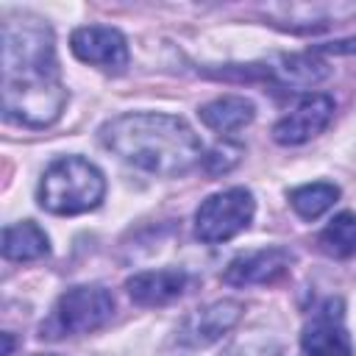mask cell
<instances>
[{"instance_id": "cell-1", "label": "cell", "mask_w": 356, "mask_h": 356, "mask_svg": "<svg viewBox=\"0 0 356 356\" xmlns=\"http://www.w3.org/2000/svg\"><path fill=\"white\" fill-rule=\"evenodd\" d=\"M67 106L53 31L33 17L3 22V114L28 128L53 125Z\"/></svg>"}, {"instance_id": "cell-2", "label": "cell", "mask_w": 356, "mask_h": 356, "mask_svg": "<svg viewBox=\"0 0 356 356\" xmlns=\"http://www.w3.org/2000/svg\"><path fill=\"white\" fill-rule=\"evenodd\" d=\"M100 142L120 156L153 175H184L203 161V145L195 131L172 114L134 111L108 120L100 128Z\"/></svg>"}, {"instance_id": "cell-3", "label": "cell", "mask_w": 356, "mask_h": 356, "mask_svg": "<svg viewBox=\"0 0 356 356\" xmlns=\"http://www.w3.org/2000/svg\"><path fill=\"white\" fill-rule=\"evenodd\" d=\"M106 195V178L103 172L81 159V156H61L56 159L42 181H39V189H36V197H39V206L50 214H83V211H92L100 206Z\"/></svg>"}, {"instance_id": "cell-4", "label": "cell", "mask_w": 356, "mask_h": 356, "mask_svg": "<svg viewBox=\"0 0 356 356\" xmlns=\"http://www.w3.org/2000/svg\"><path fill=\"white\" fill-rule=\"evenodd\" d=\"M114 314V298L103 286H72L58 295L50 317L42 323L44 339H61L75 334H89L106 325Z\"/></svg>"}, {"instance_id": "cell-5", "label": "cell", "mask_w": 356, "mask_h": 356, "mask_svg": "<svg viewBox=\"0 0 356 356\" xmlns=\"http://www.w3.org/2000/svg\"><path fill=\"white\" fill-rule=\"evenodd\" d=\"M253 211L256 203L250 189L245 186H231L217 195H209L195 211V236L206 245L225 242L250 225Z\"/></svg>"}, {"instance_id": "cell-6", "label": "cell", "mask_w": 356, "mask_h": 356, "mask_svg": "<svg viewBox=\"0 0 356 356\" xmlns=\"http://www.w3.org/2000/svg\"><path fill=\"white\" fill-rule=\"evenodd\" d=\"M70 47L83 64L100 67L106 72H122L128 67V44L117 28L108 25L75 28L70 36Z\"/></svg>"}, {"instance_id": "cell-7", "label": "cell", "mask_w": 356, "mask_h": 356, "mask_svg": "<svg viewBox=\"0 0 356 356\" xmlns=\"http://www.w3.org/2000/svg\"><path fill=\"white\" fill-rule=\"evenodd\" d=\"M303 356H353L350 337L342 325V300H325L303 328Z\"/></svg>"}, {"instance_id": "cell-8", "label": "cell", "mask_w": 356, "mask_h": 356, "mask_svg": "<svg viewBox=\"0 0 356 356\" xmlns=\"http://www.w3.org/2000/svg\"><path fill=\"white\" fill-rule=\"evenodd\" d=\"M292 253L281 245L273 248H259L239 253L222 273V281L231 286H253V284H275L284 278L292 267Z\"/></svg>"}, {"instance_id": "cell-9", "label": "cell", "mask_w": 356, "mask_h": 356, "mask_svg": "<svg viewBox=\"0 0 356 356\" xmlns=\"http://www.w3.org/2000/svg\"><path fill=\"white\" fill-rule=\"evenodd\" d=\"M334 117V100L328 95H309L298 103L295 111L281 117L273 125V139L278 145H303L317 136Z\"/></svg>"}, {"instance_id": "cell-10", "label": "cell", "mask_w": 356, "mask_h": 356, "mask_svg": "<svg viewBox=\"0 0 356 356\" xmlns=\"http://www.w3.org/2000/svg\"><path fill=\"white\" fill-rule=\"evenodd\" d=\"M186 286H189V275L184 270H147L125 281V289L136 306H164L181 298Z\"/></svg>"}, {"instance_id": "cell-11", "label": "cell", "mask_w": 356, "mask_h": 356, "mask_svg": "<svg viewBox=\"0 0 356 356\" xmlns=\"http://www.w3.org/2000/svg\"><path fill=\"white\" fill-rule=\"evenodd\" d=\"M242 314V303L236 300H217L200 312H195L184 325V339L192 345H209L220 339Z\"/></svg>"}, {"instance_id": "cell-12", "label": "cell", "mask_w": 356, "mask_h": 356, "mask_svg": "<svg viewBox=\"0 0 356 356\" xmlns=\"http://www.w3.org/2000/svg\"><path fill=\"white\" fill-rule=\"evenodd\" d=\"M253 103L248 97H239V95H225V97H217L211 103H206L197 117L203 125H209L211 131H220V134H234L245 125L253 122Z\"/></svg>"}, {"instance_id": "cell-13", "label": "cell", "mask_w": 356, "mask_h": 356, "mask_svg": "<svg viewBox=\"0 0 356 356\" xmlns=\"http://www.w3.org/2000/svg\"><path fill=\"white\" fill-rule=\"evenodd\" d=\"M47 253H50V239L36 222L22 220V222H14V225L3 228V256L6 259L33 261V259H42Z\"/></svg>"}, {"instance_id": "cell-14", "label": "cell", "mask_w": 356, "mask_h": 356, "mask_svg": "<svg viewBox=\"0 0 356 356\" xmlns=\"http://www.w3.org/2000/svg\"><path fill=\"white\" fill-rule=\"evenodd\" d=\"M320 250L334 256V259H350L356 256V214L353 211H342L337 214L323 234L317 236Z\"/></svg>"}, {"instance_id": "cell-15", "label": "cell", "mask_w": 356, "mask_h": 356, "mask_svg": "<svg viewBox=\"0 0 356 356\" xmlns=\"http://www.w3.org/2000/svg\"><path fill=\"white\" fill-rule=\"evenodd\" d=\"M337 197H339V189L334 184H325V181L303 184V186L289 192V203L303 220H317L320 214H325L337 203Z\"/></svg>"}, {"instance_id": "cell-16", "label": "cell", "mask_w": 356, "mask_h": 356, "mask_svg": "<svg viewBox=\"0 0 356 356\" xmlns=\"http://www.w3.org/2000/svg\"><path fill=\"white\" fill-rule=\"evenodd\" d=\"M278 75L289 83V86H312L317 81H323L328 75L323 61H312L309 56H289L281 58V67H275Z\"/></svg>"}, {"instance_id": "cell-17", "label": "cell", "mask_w": 356, "mask_h": 356, "mask_svg": "<svg viewBox=\"0 0 356 356\" xmlns=\"http://www.w3.org/2000/svg\"><path fill=\"white\" fill-rule=\"evenodd\" d=\"M242 145H231V142H222L217 145L211 153L203 156V167L209 175H220V172H228L239 159H242Z\"/></svg>"}, {"instance_id": "cell-18", "label": "cell", "mask_w": 356, "mask_h": 356, "mask_svg": "<svg viewBox=\"0 0 356 356\" xmlns=\"http://www.w3.org/2000/svg\"><path fill=\"white\" fill-rule=\"evenodd\" d=\"M36 356H56V353H36Z\"/></svg>"}]
</instances>
